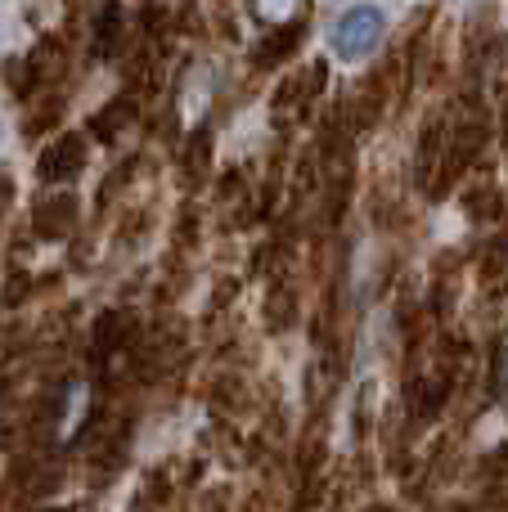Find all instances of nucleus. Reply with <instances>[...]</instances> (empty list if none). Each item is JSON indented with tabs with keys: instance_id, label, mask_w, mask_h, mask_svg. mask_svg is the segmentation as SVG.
I'll return each mask as SVG.
<instances>
[{
	"instance_id": "nucleus-1",
	"label": "nucleus",
	"mask_w": 508,
	"mask_h": 512,
	"mask_svg": "<svg viewBox=\"0 0 508 512\" xmlns=\"http://www.w3.org/2000/svg\"><path fill=\"white\" fill-rule=\"evenodd\" d=\"M383 41V9L378 5H351L338 14L329 32V45L338 59H365V54L378 50Z\"/></svg>"
},
{
	"instance_id": "nucleus-2",
	"label": "nucleus",
	"mask_w": 508,
	"mask_h": 512,
	"mask_svg": "<svg viewBox=\"0 0 508 512\" xmlns=\"http://www.w3.org/2000/svg\"><path fill=\"white\" fill-rule=\"evenodd\" d=\"M86 135L77 131H63L59 140H50V149L41 153V180L59 185V180H72L81 167H86Z\"/></svg>"
},
{
	"instance_id": "nucleus-3",
	"label": "nucleus",
	"mask_w": 508,
	"mask_h": 512,
	"mask_svg": "<svg viewBox=\"0 0 508 512\" xmlns=\"http://www.w3.org/2000/svg\"><path fill=\"white\" fill-rule=\"evenodd\" d=\"M32 225H36V234H41V239H63V234H72V225H77V198H72V194L45 198V203L36 207Z\"/></svg>"
},
{
	"instance_id": "nucleus-4",
	"label": "nucleus",
	"mask_w": 508,
	"mask_h": 512,
	"mask_svg": "<svg viewBox=\"0 0 508 512\" xmlns=\"http://www.w3.org/2000/svg\"><path fill=\"white\" fill-rule=\"evenodd\" d=\"M117 32H122V5L108 0V5L99 9V18H95V54L99 59H108V54L117 50Z\"/></svg>"
},
{
	"instance_id": "nucleus-5",
	"label": "nucleus",
	"mask_w": 508,
	"mask_h": 512,
	"mask_svg": "<svg viewBox=\"0 0 508 512\" xmlns=\"http://www.w3.org/2000/svg\"><path fill=\"white\" fill-rule=\"evenodd\" d=\"M131 113H135V104H131V99H113V104H108V108H99V113H95V122H90V131H95L99 140H113V135L122 131L126 122H131Z\"/></svg>"
},
{
	"instance_id": "nucleus-6",
	"label": "nucleus",
	"mask_w": 508,
	"mask_h": 512,
	"mask_svg": "<svg viewBox=\"0 0 508 512\" xmlns=\"http://www.w3.org/2000/svg\"><path fill=\"white\" fill-rule=\"evenodd\" d=\"M297 36H302V27H297V23H284V32H275L270 41H261L257 59H261V63H279V59H284V54L297 45Z\"/></svg>"
},
{
	"instance_id": "nucleus-7",
	"label": "nucleus",
	"mask_w": 508,
	"mask_h": 512,
	"mask_svg": "<svg viewBox=\"0 0 508 512\" xmlns=\"http://www.w3.org/2000/svg\"><path fill=\"white\" fill-rule=\"evenodd\" d=\"M14 194V185H9V180H0V212H5V198Z\"/></svg>"
},
{
	"instance_id": "nucleus-8",
	"label": "nucleus",
	"mask_w": 508,
	"mask_h": 512,
	"mask_svg": "<svg viewBox=\"0 0 508 512\" xmlns=\"http://www.w3.org/2000/svg\"><path fill=\"white\" fill-rule=\"evenodd\" d=\"M41 512H72V508H41Z\"/></svg>"
}]
</instances>
